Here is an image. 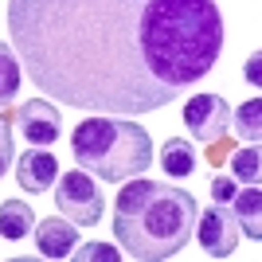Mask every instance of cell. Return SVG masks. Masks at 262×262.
Instances as JSON below:
<instances>
[{
	"label": "cell",
	"instance_id": "cell-1",
	"mask_svg": "<svg viewBox=\"0 0 262 262\" xmlns=\"http://www.w3.org/2000/svg\"><path fill=\"white\" fill-rule=\"evenodd\" d=\"M8 32L39 94L114 118L172 106L223 51L215 0H8Z\"/></svg>",
	"mask_w": 262,
	"mask_h": 262
},
{
	"label": "cell",
	"instance_id": "cell-2",
	"mask_svg": "<svg viewBox=\"0 0 262 262\" xmlns=\"http://www.w3.org/2000/svg\"><path fill=\"white\" fill-rule=\"evenodd\" d=\"M196 219L200 204L188 188L133 176L125 180V188L118 192V204H114V235L129 258L161 262L188 247Z\"/></svg>",
	"mask_w": 262,
	"mask_h": 262
},
{
	"label": "cell",
	"instance_id": "cell-3",
	"mask_svg": "<svg viewBox=\"0 0 262 262\" xmlns=\"http://www.w3.org/2000/svg\"><path fill=\"white\" fill-rule=\"evenodd\" d=\"M71 157L78 168L106 184H125L153 164V137L145 125L114 114H90L71 133Z\"/></svg>",
	"mask_w": 262,
	"mask_h": 262
},
{
	"label": "cell",
	"instance_id": "cell-4",
	"mask_svg": "<svg viewBox=\"0 0 262 262\" xmlns=\"http://www.w3.org/2000/svg\"><path fill=\"white\" fill-rule=\"evenodd\" d=\"M55 208L75 227H94L106 211V196L94 184V176L78 168V172H63V180H55Z\"/></svg>",
	"mask_w": 262,
	"mask_h": 262
},
{
	"label": "cell",
	"instance_id": "cell-5",
	"mask_svg": "<svg viewBox=\"0 0 262 262\" xmlns=\"http://www.w3.org/2000/svg\"><path fill=\"white\" fill-rule=\"evenodd\" d=\"M192 235H196L200 247L208 251V258H231L235 247H239V223H235V215H231V204L211 200V208L200 211Z\"/></svg>",
	"mask_w": 262,
	"mask_h": 262
},
{
	"label": "cell",
	"instance_id": "cell-6",
	"mask_svg": "<svg viewBox=\"0 0 262 262\" xmlns=\"http://www.w3.org/2000/svg\"><path fill=\"white\" fill-rule=\"evenodd\" d=\"M184 125L204 145L223 141V133L231 129V106L223 102V94H192L184 106Z\"/></svg>",
	"mask_w": 262,
	"mask_h": 262
},
{
	"label": "cell",
	"instance_id": "cell-7",
	"mask_svg": "<svg viewBox=\"0 0 262 262\" xmlns=\"http://www.w3.org/2000/svg\"><path fill=\"white\" fill-rule=\"evenodd\" d=\"M16 125H20L24 141L35 145V149H47V145L59 141L63 133V118H59V106L47 98H32L16 110Z\"/></svg>",
	"mask_w": 262,
	"mask_h": 262
},
{
	"label": "cell",
	"instance_id": "cell-8",
	"mask_svg": "<svg viewBox=\"0 0 262 262\" xmlns=\"http://www.w3.org/2000/svg\"><path fill=\"white\" fill-rule=\"evenodd\" d=\"M55 180H59V161H55L47 149L28 145V153H24L20 164H16V184H20L24 192L39 196V192H47V188H55Z\"/></svg>",
	"mask_w": 262,
	"mask_h": 262
},
{
	"label": "cell",
	"instance_id": "cell-9",
	"mask_svg": "<svg viewBox=\"0 0 262 262\" xmlns=\"http://www.w3.org/2000/svg\"><path fill=\"white\" fill-rule=\"evenodd\" d=\"M35 247L43 258H71V251L78 247V231L71 219H43L35 223Z\"/></svg>",
	"mask_w": 262,
	"mask_h": 262
},
{
	"label": "cell",
	"instance_id": "cell-10",
	"mask_svg": "<svg viewBox=\"0 0 262 262\" xmlns=\"http://www.w3.org/2000/svg\"><path fill=\"white\" fill-rule=\"evenodd\" d=\"M231 215H235L239 231H247L254 243L262 239V192H258V184L235 188V196H231Z\"/></svg>",
	"mask_w": 262,
	"mask_h": 262
},
{
	"label": "cell",
	"instance_id": "cell-11",
	"mask_svg": "<svg viewBox=\"0 0 262 262\" xmlns=\"http://www.w3.org/2000/svg\"><path fill=\"white\" fill-rule=\"evenodd\" d=\"M32 227H35V211L28 200H4L0 204V239L20 243L32 235Z\"/></svg>",
	"mask_w": 262,
	"mask_h": 262
},
{
	"label": "cell",
	"instance_id": "cell-12",
	"mask_svg": "<svg viewBox=\"0 0 262 262\" xmlns=\"http://www.w3.org/2000/svg\"><path fill=\"white\" fill-rule=\"evenodd\" d=\"M161 168H164L168 180H192V172H196V149L184 137L164 141L161 145Z\"/></svg>",
	"mask_w": 262,
	"mask_h": 262
},
{
	"label": "cell",
	"instance_id": "cell-13",
	"mask_svg": "<svg viewBox=\"0 0 262 262\" xmlns=\"http://www.w3.org/2000/svg\"><path fill=\"white\" fill-rule=\"evenodd\" d=\"M231 129L247 145H258V137H262V102L251 98V102H243L239 110H231Z\"/></svg>",
	"mask_w": 262,
	"mask_h": 262
},
{
	"label": "cell",
	"instance_id": "cell-14",
	"mask_svg": "<svg viewBox=\"0 0 262 262\" xmlns=\"http://www.w3.org/2000/svg\"><path fill=\"white\" fill-rule=\"evenodd\" d=\"M20 94V59L8 43H0V110L12 106Z\"/></svg>",
	"mask_w": 262,
	"mask_h": 262
},
{
	"label": "cell",
	"instance_id": "cell-15",
	"mask_svg": "<svg viewBox=\"0 0 262 262\" xmlns=\"http://www.w3.org/2000/svg\"><path fill=\"white\" fill-rule=\"evenodd\" d=\"M231 172L239 184H258L262 176V157H258V145H247L239 153H231Z\"/></svg>",
	"mask_w": 262,
	"mask_h": 262
},
{
	"label": "cell",
	"instance_id": "cell-16",
	"mask_svg": "<svg viewBox=\"0 0 262 262\" xmlns=\"http://www.w3.org/2000/svg\"><path fill=\"white\" fill-rule=\"evenodd\" d=\"M71 258H78V262H94V258H102V262H118L121 251H114L110 243H86V247L71 251Z\"/></svg>",
	"mask_w": 262,
	"mask_h": 262
},
{
	"label": "cell",
	"instance_id": "cell-17",
	"mask_svg": "<svg viewBox=\"0 0 262 262\" xmlns=\"http://www.w3.org/2000/svg\"><path fill=\"white\" fill-rule=\"evenodd\" d=\"M12 157H16V145H12V125H8V118L0 114V180H4V172L12 168Z\"/></svg>",
	"mask_w": 262,
	"mask_h": 262
},
{
	"label": "cell",
	"instance_id": "cell-18",
	"mask_svg": "<svg viewBox=\"0 0 262 262\" xmlns=\"http://www.w3.org/2000/svg\"><path fill=\"white\" fill-rule=\"evenodd\" d=\"M208 188H211V200H219V204H231V196H235V180L231 176H215Z\"/></svg>",
	"mask_w": 262,
	"mask_h": 262
},
{
	"label": "cell",
	"instance_id": "cell-19",
	"mask_svg": "<svg viewBox=\"0 0 262 262\" xmlns=\"http://www.w3.org/2000/svg\"><path fill=\"white\" fill-rule=\"evenodd\" d=\"M258 63H262V55H251V59H247V82H254V86H258Z\"/></svg>",
	"mask_w": 262,
	"mask_h": 262
}]
</instances>
